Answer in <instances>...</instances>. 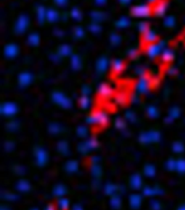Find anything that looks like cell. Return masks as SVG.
<instances>
[{
    "instance_id": "cell-15",
    "label": "cell",
    "mask_w": 185,
    "mask_h": 210,
    "mask_svg": "<svg viewBox=\"0 0 185 210\" xmlns=\"http://www.w3.org/2000/svg\"><path fill=\"white\" fill-rule=\"evenodd\" d=\"M112 68L114 73H120L123 68V63L121 60H115L112 63Z\"/></svg>"
},
{
    "instance_id": "cell-8",
    "label": "cell",
    "mask_w": 185,
    "mask_h": 210,
    "mask_svg": "<svg viewBox=\"0 0 185 210\" xmlns=\"http://www.w3.org/2000/svg\"><path fill=\"white\" fill-rule=\"evenodd\" d=\"M19 52V49L16 47L15 44H7L6 49H4V53H6V57L11 59V57H14Z\"/></svg>"
},
{
    "instance_id": "cell-31",
    "label": "cell",
    "mask_w": 185,
    "mask_h": 210,
    "mask_svg": "<svg viewBox=\"0 0 185 210\" xmlns=\"http://www.w3.org/2000/svg\"><path fill=\"white\" fill-rule=\"evenodd\" d=\"M152 208H153V210H160L161 209V205H160L159 201H154L152 203Z\"/></svg>"
},
{
    "instance_id": "cell-44",
    "label": "cell",
    "mask_w": 185,
    "mask_h": 210,
    "mask_svg": "<svg viewBox=\"0 0 185 210\" xmlns=\"http://www.w3.org/2000/svg\"><path fill=\"white\" fill-rule=\"evenodd\" d=\"M1 210H9V209H8L6 206H2V207H1Z\"/></svg>"
},
{
    "instance_id": "cell-21",
    "label": "cell",
    "mask_w": 185,
    "mask_h": 210,
    "mask_svg": "<svg viewBox=\"0 0 185 210\" xmlns=\"http://www.w3.org/2000/svg\"><path fill=\"white\" fill-rule=\"evenodd\" d=\"M110 204L113 206L115 209H118L120 207V205H121V201H120V198L118 196H114L112 198V201H110Z\"/></svg>"
},
{
    "instance_id": "cell-20",
    "label": "cell",
    "mask_w": 185,
    "mask_h": 210,
    "mask_svg": "<svg viewBox=\"0 0 185 210\" xmlns=\"http://www.w3.org/2000/svg\"><path fill=\"white\" fill-rule=\"evenodd\" d=\"M66 170L68 171V172H74L77 170V163L76 161H69L67 163L66 165Z\"/></svg>"
},
{
    "instance_id": "cell-34",
    "label": "cell",
    "mask_w": 185,
    "mask_h": 210,
    "mask_svg": "<svg viewBox=\"0 0 185 210\" xmlns=\"http://www.w3.org/2000/svg\"><path fill=\"white\" fill-rule=\"evenodd\" d=\"M59 148H60V152H62V153L65 154L66 153L65 150H67V144H66L65 142H62V143L59 144Z\"/></svg>"
},
{
    "instance_id": "cell-37",
    "label": "cell",
    "mask_w": 185,
    "mask_h": 210,
    "mask_svg": "<svg viewBox=\"0 0 185 210\" xmlns=\"http://www.w3.org/2000/svg\"><path fill=\"white\" fill-rule=\"evenodd\" d=\"M77 133H78L79 135H85L86 134V131H87V130H86L85 128H83V127H80V128L78 129V130H77Z\"/></svg>"
},
{
    "instance_id": "cell-26",
    "label": "cell",
    "mask_w": 185,
    "mask_h": 210,
    "mask_svg": "<svg viewBox=\"0 0 185 210\" xmlns=\"http://www.w3.org/2000/svg\"><path fill=\"white\" fill-rule=\"evenodd\" d=\"M176 168L180 172H185V160H180L179 163H176Z\"/></svg>"
},
{
    "instance_id": "cell-29",
    "label": "cell",
    "mask_w": 185,
    "mask_h": 210,
    "mask_svg": "<svg viewBox=\"0 0 185 210\" xmlns=\"http://www.w3.org/2000/svg\"><path fill=\"white\" fill-rule=\"evenodd\" d=\"M115 126H116V128H118V129H123L126 127V124H125V121L123 120H121L119 118V119H117L116 120V122H115Z\"/></svg>"
},
{
    "instance_id": "cell-28",
    "label": "cell",
    "mask_w": 185,
    "mask_h": 210,
    "mask_svg": "<svg viewBox=\"0 0 185 210\" xmlns=\"http://www.w3.org/2000/svg\"><path fill=\"white\" fill-rule=\"evenodd\" d=\"M115 191H116V187H115L114 185H112V184H107L106 185V194H108V195L114 194Z\"/></svg>"
},
{
    "instance_id": "cell-42",
    "label": "cell",
    "mask_w": 185,
    "mask_h": 210,
    "mask_svg": "<svg viewBox=\"0 0 185 210\" xmlns=\"http://www.w3.org/2000/svg\"><path fill=\"white\" fill-rule=\"evenodd\" d=\"M73 210H83V209L81 208V206H79V205H76V206L74 207V209H73Z\"/></svg>"
},
{
    "instance_id": "cell-18",
    "label": "cell",
    "mask_w": 185,
    "mask_h": 210,
    "mask_svg": "<svg viewBox=\"0 0 185 210\" xmlns=\"http://www.w3.org/2000/svg\"><path fill=\"white\" fill-rule=\"evenodd\" d=\"M115 101H116L117 104H119V105H123V104L127 102V97L123 93H118L115 97Z\"/></svg>"
},
{
    "instance_id": "cell-7",
    "label": "cell",
    "mask_w": 185,
    "mask_h": 210,
    "mask_svg": "<svg viewBox=\"0 0 185 210\" xmlns=\"http://www.w3.org/2000/svg\"><path fill=\"white\" fill-rule=\"evenodd\" d=\"M16 112V106L12 103H6L2 105V113L4 116H12Z\"/></svg>"
},
{
    "instance_id": "cell-11",
    "label": "cell",
    "mask_w": 185,
    "mask_h": 210,
    "mask_svg": "<svg viewBox=\"0 0 185 210\" xmlns=\"http://www.w3.org/2000/svg\"><path fill=\"white\" fill-rule=\"evenodd\" d=\"M20 85L22 86V87H26V86H28L29 84L31 82V75L28 74V73H24L22 75L20 76Z\"/></svg>"
},
{
    "instance_id": "cell-40",
    "label": "cell",
    "mask_w": 185,
    "mask_h": 210,
    "mask_svg": "<svg viewBox=\"0 0 185 210\" xmlns=\"http://www.w3.org/2000/svg\"><path fill=\"white\" fill-rule=\"evenodd\" d=\"M131 101L133 102V103H136V102H139V99H138V95H133V97H131Z\"/></svg>"
},
{
    "instance_id": "cell-13",
    "label": "cell",
    "mask_w": 185,
    "mask_h": 210,
    "mask_svg": "<svg viewBox=\"0 0 185 210\" xmlns=\"http://www.w3.org/2000/svg\"><path fill=\"white\" fill-rule=\"evenodd\" d=\"M161 57H163V61L166 63H170L172 61V59L174 57V54L171 50L169 49H166V50L163 51V54H161Z\"/></svg>"
},
{
    "instance_id": "cell-1",
    "label": "cell",
    "mask_w": 185,
    "mask_h": 210,
    "mask_svg": "<svg viewBox=\"0 0 185 210\" xmlns=\"http://www.w3.org/2000/svg\"><path fill=\"white\" fill-rule=\"evenodd\" d=\"M151 87V80L146 77H141L139 79V81L136 82V86H135V89L138 91L139 93H146Z\"/></svg>"
},
{
    "instance_id": "cell-2",
    "label": "cell",
    "mask_w": 185,
    "mask_h": 210,
    "mask_svg": "<svg viewBox=\"0 0 185 210\" xmlns=\"http://www.w3.org/2000/svg\"><path fill=\"white\" fill-rule=\"evenodd\" d=\"M163 50V48L160 47L159 44H148L147 49H146V53L149 57L154 59V57H158Z\"/></svg>"
},
{
    "instance_id": "cell-35",
    "label": "cell",
    "mask_w": 185,
    "mask_h": 210,
    "mask_svg": "<svg viewBox=\"0 0 185 210\" xmlns=\"http://www.w3.org/2000/svg\"><path fill=\"white\" fill-rule=\"evenodd\" d=\"M3 197L6 198L7 201H14L16 198V195L14 194H7V195H3Z\"/></svg>"
},
{
    "instance_id": "cell-30",
    "label": "cell",
    "mask_w": 185,
    "mask_h": 210,
    "mask_svg": "<svg viewBox=\"0 0 185 210\" xmlns=\"http://www.w3.org/2000/svg\"><path fill=\"white\" fill-rule=\"evenodd\" d=\"M93 168H92V172H93L94 177H99L101 174V169L100 167L97 166V165H93Z\"/></svg>"
},
{
    "instance_id": "cell-3",
    "label": "cell",
    "mask_w": 185,
    "mask_h": 210,
    "mask_svg": "<svg viewBox=\"0 0 185 210\" xmlns=\"http://www.w3.org/2000/svg\"><path fill=\"white\" fill-rule=\"evenodd\" d=\"M94 116H95V125H100V126H105L108 121V116L105 112H95L94 113Z\"/></svg>"
},
{
    "instance_id": "cell-19",
    "label": "cell",
    "mask_w": 185,
    "mask_h": 210,
    "mask_svg": "<svg viewBox=\"0 0 185 210\" xmlns=\"http://www.w3.org/2000/svg\"><path fill=\"white\" fill-rule=\"evenodd\" d=\"M72 66L74 69H79L81 67V62H80V59L78 57H74L72 60Z\"/></svg>"
},
{
    "instance_id": "cell-23",
    "label": "cell",
    "mask_w": 185,
    "mask_h": 210,
    "mask_svg": "<svg viewBox=\"0 0 185 210\" xmlns=\"http://www.w3.org/2000/svg\"><path fill=\"white\" fill-rule=\"evenodd\" d=\"M80 105H81L82 108H87V107L89 106V103H90V101H89V97H86V95H83V97L80 99Z\"/></svg>"
},
{
    "instance_id": "cell-16",
    "label": "cell",
    "mask_w": 185,
    "mask_h": 210,
    "mask_svg": "<svg viewBox=\"0 0 185 210\" xmlns=\"http://www.w3.org/2000/svg\"><path fill=\"white\" fill-rule=\"evenodd\" d=\"M64 194H66V187L64 186V185L59 184L54 187V190H53V195L54 196L61 197V196H63Z\"/></svg>"
},
{
    "instance_id": "cell-36",
    "label": "cell",
    "mask_w": 185,
    "mask_h": 210,
    "mask_svg": "<svg viewBox=\"0 0 185 210\" xmlns=\"http://www.w3.org/2000/svg\"><path fill=\"white\" fill-rule=\"evenodd\" d=\"M168 73H169L170 75H176V67H173V66H171V67H169V69H168Z\"/></svg>"
},
{
    "instance_id": "cell-38",
    "label": "cell",
    "mask_w": 185,
    "mask_h": 210,
    "mask_svg": "<svg viewBox=\"0 0 185 210\" xmlns=\"http://www.w3.org/2000/svg\"><path fill=\"white\" fill-rule=\"evenodd\" d=\"M126 117H127L128 119H130V120H134L135 119V117L133 116V113H130V112H127V114H126Z\"/></svg>"
},
{
    "instance_id": "cell-24",
    "label": "cell",
    "mask_w": 185,
    "mask_h": 210,
    "mask_svg": "<svg viewBox=\"0 0 185 210\" xmlns=\"http://www.w3.org/2000/svg\"><path fill=\"white\" fill-rule=\"evenodd\" d=\"M144 171H145V174H147L148 177H153L155 173V168L153 166H146Z\"/></svg>"
},
{
    "instance_id": "cell-17",
    "label": "cell",
    "mask_w": 185,
    "mask_h": 210,
    "mask_svg": "<svg viewBox=\"0 0 185 210\" xmlns=\"http://www.w3.org/2000/svg\"><path fill=\"white\" fill-rule=\"evenodd\" d=\"M130 184L133 188H139L142 185V180L141 178L138 176V174H134L132 176L131 180H130Z\"/></svg>"
},
{
    "instance_id": "cell-43",
    "label": "cell",
    "mask_w": 185,
    "mask_h": 210,
    "mask_svg": "<svg viewBox=\"0 0 185 210\" xmlns=\"http://www.w3.org/2000/svg\"><path fill=\"white\" fill-rule=\"evenodd\" d=\"M178 210H185V205H181V206L178 208Z\"/></svg>"
},
{
    "instance_id": "cell-41",
    "label": "cell",
    "mask_w": 185,
    "mask_h": 210,
    "mask_svg": "<svg viewBox=\"0 0 185 210\" xmlns=\"http://www.w3.org/2000/svg\"><path fill=\"white\" fill-rule=\"evenodd\" d=\"M44 210H55V208H54L53 205H48L47 208H46Z\"/></svg>"
},
{
    "instance_id": "cell-12",
    "label": "cell",
    "mask_w": 185,
    "mask_h": 210,
    "mask_svg": "<svg viewBox=\"0 0 185 210\" xmlns=\"http://www.w3.org/2000/svg\"><path fill=\"white\" fill-rule=\"evenodd\" d=\"M107 66H108V61H107L106 57H101L96 64V68H97V70H99V73L101 74V73H103L106 70Z\"/></svg>"
},
{
    "instance_id": "cell-32",
    "label": "cell",
    "mask_w": 185,
    "mask_h": 210,
    "mask_svg": "<svg viewBox=\"0 0 185 210\" xmlns=\"http://www.w3.org/2000/svg\"><path fill=\"white\" fill-rule=\"evenodd\" d=\"M128 55L130 57H132V59H134V57L138 55V50H136V49H130V50L128 51Z\"/></svg>"
},
{
    "instance_id": "cell-22",
    "label": "cell",
    "mask_w": 185,
    "mask_h": 210,
    "mask_svg": "<svg viewBox=\"0 0 185 210\" xmlns=\"http://www.w3.org/2000/svg\"><path fill=\"white\" fill-rule=\"evenodd\" d=\"M59 205L62 208V210H66L69 206V201L65 198H61V199H59Z\"/></svg>"
},
{
    "instance_id": "cell-33",
    "label": "cell",
    "mask_w": 185,
    "mask_h": 210,
    "mask_svg": "<svg viewBox=\"0 0 185 210\" xmlns=\"http://www.w3.org/2000/svg\"><path fill=\"white\" fill-rule=\"evenodd\" d=\"M110 41H112V44H118L120 41V38L118 37V36H116V35H112V38H110Z\"/></svg>"
},
{
    "instance_id": "cell-27",
    "label": "cell",
    "mask_w": 185,
    "mask_h": 210,
    "mask_svg": "<svg viewBox=\"0 0 185 210\" xmlns=\"http://www.w3.org/2000/svg\"><path fill=\"white\" fill-rule=\"evenodd\" d=\"M147 114L151 117H156L157 116V110L154 106H149L147 108Z\"/></svg>"
},
{
    "instance_id": "cell-45",
    "label": "cell",
    "mask_w": 185,
    "mask_h": 210,
    "mask_svg": "<svg viewBox=\"0 0 185 210\" xmlns=\"http://www.w3.org/2000/svg\"><path fill=\"white\" fill-rule=\"evenodd\" d=\"M30 210H39V209H37V208H33V209H30Z\"/></svg>"
},
{
    "instance_id": "cell-10",
    "label": "cell",
    "mask_w": 185,
    "mask_h": 210,
    "mask_svg": "<svg viewBox=\"0 0 185 210\" xmlns=\"http://www.w3.org/2000/svg\"><path fill=\"white\" fill-rule=\"evenodd\" d=\"M156 34H155L154 31H151V29H148V31H146L144 33V37H143V39H144L145 42H147V44H154V41L156 40Z\"/></svg>"
},
{
    "instance_id": "cell-5",
    "label": "cell",
    "mask_w": 185,
    "mask_h": 210,
    "mask_svg": "<svg viewBox=\"0 0 185 210\" xmlns=\"http://www.w3.org/2000/svg\"><path fill=\"white\" fill-rule=\"evenodd\" d=\"M97 93L100 94L102 97L108 99V97L112 95V88H110L107 84H102V85H100L99 88H97Z\"/></svg>"
},
{
    "instance_id": "cell-6",
    "label": "cell",
    "mask_w": 185,
    "mask_h": 210,
    "mask_svg": "<svg viewBox=\"0 0 185 210\" xmlns=\"http://www.w3.org/2000/svg\"><path fill=\"white\" fill-rule=\"evenodd\" d=\"M36 157H37V163L39 166H44L48 160V156L46 150L42 148H37L36 150Z\"/></svg>"
},
{
    "instance_id": "cell-39",
    "label": "cell",
    "mask_w": 185,
    "mask_h": 210,
    "mask_svg": "<svg viewBox=\"0 0 185 210\" xmlns=\"http://www.w3.org/2000/svg\"><path fill=\"white\" fill-rule=\"evenodd\" d=\"M144 68H141V67H140V68H138L136 69V74H138V75H144Z\"/></svg>"
},
{
    "instance_id": "cell-14",
    "label": "cell",
    "mask_w": 185,
    "mask_h": 210,
    "mask_svg": "<svg viewBox=\"0 0 185 210\" xmlns=\"http://www.w3.org/2000/svg\"><path fill=\"white\" fill-rule=\"evenodd\" d=\"M16 187L19 188L21 192H28L30 190V184L28 183V181H25V180H21V181L17 183Z\"/></svg>"
},
{
    "instance_id": "cell-9",
    "label": "cell",
    "mask_w": 185,
    "mask_h": 210,
    "mask_svg": "<svg viewBox=\"0 0 185 210\" xmlns=\"http://www.w3.org/2000/svg\"><path fill=\"white\" fill-rule=\"evenodd\" d=\"M130 206H131L133 209H138V208H140V206H141V203H142V198L140 195L138 194H133L130 196Z\"/></svg>"
},
{
    "instance_id": "cell-4",
    "label": "cell",
    "mask_w": 185,
    "mask_h": 210,
    "mask_svg": "<svg viewBox=\"0 0 185 210\" xmlns=\"http://www.w3.org/2000/svg\"><path fill=\"white\" fill-rule=\"evenodd\" d=\"M53 100L55 101L57 104H60V105H62V106H64V107L70 106V102H69V100L66 97H64L62 93H60V92H57V93L53 94Z\"/></svg>"
},
{
    "instance_id": "cell-25",
    "label": "cell",
    "mask_w": 185,
    "mask_h": 210,
    "mask_svg": "<svg viewBox=\"0 0 185 210\" xmlns=\"http://www.w3.org/2000/svg\"><path fill=\"white\" fill-rule=\"evenodd\" d=\"M28 41H29V44H33V46H37L38 42H39V38H38L37 35H31Z\"/></svg>"
}]
</instances>
